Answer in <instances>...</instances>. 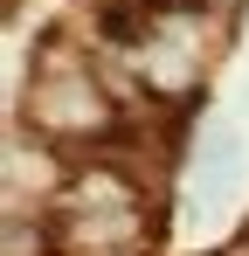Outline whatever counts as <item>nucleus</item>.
Wrapping results in <instances>:
<instances>
[{
	"label": "nucleus",
	"mask_w": 249,
	"mask_h": 256,
	"mask_svg": "<svg viewBox=\"0 0 249 256\" xmlns=\"http://www.w3.org/2000/svg\"><path fill=\"white\" fill-rule=\"evenodd\" d=\"M21 125H35L48 146H111L124 132V111L90 70H70V76H35Z\"/></svg>",
	"instance_id": "1"
},
{
	"label": "nucleus",
	"mask_w": 249,
	"mask_h": 256,
	"mask_svg": "<svg viewBox=\"0 0 249 256\" xmlns=\"http://www.w3.org/2000/svg\"><path fill=\"white\" fill-rule=\"evenodd\" d=\"M201 7H214V14H236V7H249V0H201Z\"/></svg>",
	"instance_id": "2"
},
{
	"label": "nucleus",
	"mask_w": 249,
	"mask_h": 256,
	"mask_svg": "<svg viewBox=\"0 0 249 256\" xmlns=\"http://www.w3.org/2000/svg\"><path fill=\"white\" fill-rule=\"evenodd\" d=\"M7 7H21V0H7Z\"/></svg>",
	"instance_id": "3"
}]
</instances>
